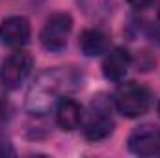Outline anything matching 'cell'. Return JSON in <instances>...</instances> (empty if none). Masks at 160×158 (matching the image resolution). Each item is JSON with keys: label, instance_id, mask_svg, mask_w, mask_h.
<instances>
[{"label": "cell", "instance_id": "obj_12", "mask_svg": "<svg viewBox=\"0 0 160 158\" xmlns=\"http://www.w3.org/2000/svg\"><path fill=\"white\" fill-rule=\"evenodd\" d=\"M6 155H15V151H13V147L8 141L0 140V156H6Z\"/></svg>", "mask_w": 160, "mask_h": 158}, {"label": "cell", "instance_id": "obj_10", "mask_svg": "<svg viewBox=\"0 0 160 158\" xmlns=\"http://www.w3.org/2000/svg\"><path fill=\"white\" fill-rule=\"evenodd\" d=\"M56 123L62 130H77L82 123V106L73 99H60L56 108Z\"/></svg>", "mask_w": 160, "mask_h": 158}, {"label": "cell", "instance_id": "obj_8", "mask_svg": "<svg viewBox=\"0 0 160 158\" xmlns=\"http://www.w3.org/2000/svg\"><path fill=\"white\" fill-rule=\"evenodd\" d=\"M130 62H132V58H130L127 48H123V47L112 48L106 54L104 62H102V75H104V78L110 80V82H121L125 78L128 67H130Z\"/></svg>", "mask_w": 160, "mask_h": 158}, {"label": "cell", "instance_id": "obj_6", "mask_svg": "<svg viewBox=\"0 0 160 158\" xmlns=\"http://www.w3.org/2000/svg\"><path fill=\"white\" fill-rule=\"evenodd\" d=\"M127 147L132 155L143 158L160 156V126L157 125H140L134 128L127 140Z\"/></svg>", "mask_w": 160, "mask_h": 158}, {"label": "cell", "instance_id": "obj_11", "mask_svg": "<svg viewBox=\"0 0 160 158\" xmlns=\"http://www.w3.org/2000/svg\"><path fill=\"white\" fill-rule=\"evenodd\" d=\"M80 11L93 21H104L112 15V2L110 0H77Z\"/></svg>", "mask_w": 160, "mask_h": 158}, {"label": "cell", "instance_id": "obj_2", "mask_svg": "<svg viewBox=\"0 0 160 158\" xmlns=\"http://www.w3.org/2000/svg\"><path fill=\"white\" fill-rule=\"evenodd\" d=\"M116 108L121 116L128 119L140 117L147 114L151 106V91L138 82H125L121 84L114 95Z\"/></svg>", "mask_w": 160, "mask_h": 158}, {"label": "cell", "instance_id": "obj_14", "mask_svg": "<svg viewBox=\"0 0 160 158\" xmlns=\"http://www.w3.org/2000/svg\"><path fill=\"white\" fill-rule=\"evenodd\" d=\"M6 110H8V101H6V97L0 93V116H2Z\"/></svg>", "mask_w": 160, "mask_h": 158}, {"label": "cell", "instance_id": "obj_5", "mask_svg": "<svg viewBox=\"0 0 160 158\" xmlns=\"http://www.w3.org/2000/svg\"><path fill=\"white\" fill-rule=\"evenodd\" d=\"M32 65H34V60L28 52L17 50V52L9 54L2 62V67H0V84L6 89L21 87V84L30 75Z\"/></svg>", "mask_w": 160, "mask_h": 158}, {"label": "cell", "instance_id": "obj_15", "mask_svg": "<svg viewBox=\"0 0 160 158\" xmlns=\"http://www.w3.org/2000/svg\"><path fill=\"white\" fill-rule=\"evenodd\" d=\"M157 110H158V116H160V102H158V106H157Z\"/></svg>", "mask_w": 160, "mask_h": 158}, {"label": "cell", "instance_id": "obj_16", "mask_svg": "<svg viewBox=\"0 0 160 158\" xmlns=\"http://www.w3.org/2000/svg\"><path fill=\"white\" fill-rule=\"evenodd\" d=\"M158 28H160V11H158Z\"/></svg>", "mask_w": 160, "mask_h": 158}, {"label": "cell", "instance_id": "obj_7", "mask_svg": "<svg viewBox=\"0 0 160 158\" xmlns=\"http://www.w3.org/2000/svg\"><path fill=\"white\" fill-rule=\"evenodd\" d=\"M32 36V28L26 17L11 15L0 22V43L6 47H24Z\"/></svg>", "mask_w": 160, "mask_h": 158}, {"label": "cell", "instance_id": "obj_9", "mask_svg": "<svg viewBox=\"0 0 160 158\" xmlns=\"http://www.w3.org/2000/svg\"><path fill=\"white\" fill-rule=\"evenodd\" d=\"M78 47L86 56L95 58V56H101V54L108 52L110 37L102 30H99V28H88V30H84L80 34Z\"/></svg>", "mask_w": 160, "mask_h": 158}, {"label": "cell", "instance_id": "obj_1", "mask_svg": "<svg viewBox=\"0 0 160 158\" xmlns=\"http://www.w3.org/2000/svg\"><path fill=\"white\" fill-rule=\"evenodd\" d=\"M71 84L69 75L63 69H47L38 75L34 84L28 89L26 95V112L32 116H43L47 114L54 102L60 99L63 89H67Z\"/></svg>", "mask_w": 160, "mask_h": 158}, {"label": "cell", "instance_id": "obj_13", "mask_svg": "<svg viewBox=\"0 0 160 158\" xmlns=\"http://www.w3.org/2000/svg\"><path fill=\"white\" fill-rule=\"evenodd\" d=\"M132 7H138V9H142V7H147L153 0H127Z\"/></svg>", "mask_w": 160, "mask_h": 158}, {"label": "cell", "instance_id": "obj_3", "mask_svg": "<svg viewBox=\"0 0 160 158\" xmlns=\"http://www.w3.org/2000/svg\"><path fill=\"white\" fill-rule=\"evenodd\" d=\"M114 119L110 114V101L106 95L93 97L89 104V117L84 125V136L89 141H101L114 132Z\"/></svg>", "mask_w": 160, "mask_h": 158}, {"label": "cell", "instance_id": "obj_4", "mask_svg": "<svg viewBox=\"0 0 160 158\" xmlns=\"http://www.w3.org/2000/svg\"><path fill=\"white\" fill-rule=\"evenodd\" d=\"M73 30V19L69 13H52L39 34L41 47L48 52H62L67 47L69 34Z\"/></svg>", "mask_w": 160, "mask_h": 158}]
</instances>
